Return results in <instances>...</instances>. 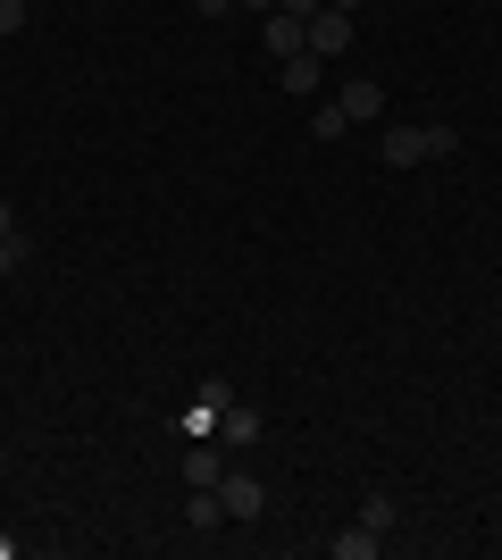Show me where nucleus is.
I'll list each match as a JSON object with an SVG mask.
<instances>
[{
  "label": "nucleus",
  "mask_w": 502,
  "mask_h": 560,
  "mask_svg": "<svg viewBox=\"0 0 502 560\" xmlns=\"http://www.w3.org/2000/svg\"><path fill=\"white\" fill-rule=\"evenodd\" d=\"M226 9H235V0H192V18H226Z\"/></svg>",
  "instance_id": "obj_15"
},
{
  "label": "nucleus",
  "mask_w": 502,
  "mask_h": 560,
  "mask_svg": "<svg viewBox=\"0 0 502 560\" xmlns=\"http://www.w3.org/2000/svg\"><path fill=\"white\" fill-rule=\"evenodd\" d=\"M9 34H25V0H0V43Z\"/></svg>",
  "instance_id": "obj_14"
},
{
  "label": "nucleus",
  "mask_w": 502,
  "mask_h": 560,
  "mask_svg": "<svg viewBox=\"0 0 502 560\" xmlns=\"http://www.w3.org/2000/svg\"><path fill=\"white\" fill-rule=\"evenodd\" d=\"M460 135L453 126H385V167H428V160H453Z\"/></svg>",
  "instance_id": "obj_1"
},
{
  "label": "nucleus",
  "mask_w": 502,
  "mask_h": 560,
  "mask_svg": "<svg viewBox=\"0 0 502 560\" xmlns=\"http://www.w3.org/2000/svg\"><path fill=\"white\" fill-rule=\"evenodd\" d=\"M25 252H34L25 234H0V284H9V277H17V268H25Z\"/></svg>",
  "instance_id": "obj_12"
},
{
  "label": "nucleus",
  "mask_w": 502,
  "mask_h": 560,
  "mask_svg": "<svg viewBox=\"0 0 502 560\" xmlns=\"http://www.w3.org/2000/svg\"><path fill=\"white\" fill-rule=\"evenodd\" d=\"M352 50V9H318L311 18V59H343Z\"/></svg>",
  "instance_id": "obj_4"
},
{
  "label": "nucleus",
  "mask_w": 502,
  "mask_h": 560,
  "mask_svg": "<svg viewBox=\"0 0 502 560\" xmlns=\"http://www.w3.org/2000/svg\"><path fill=\"white\" fill-rule=\"evenodd\" d=\"M260 43H268V59H302V50H311V18L268 9V18H260Z\"/></svg>",
  "instance_id": "obj_2"
},
{
  "label": "nucleus",
  "mask_w": 502,
  "mask_h": 560,
  "mask_svg": "<svg viewBox=\"0 0 502 560\" xmlns=\"http://www.w3.org/2000/svg\"><path fill=\"white\" fill-rule=\"evenodd\" d=\"M218 502H226V518H260L268 511V486L252 477V468H226V477H218Z\"/></svg>",
  "instance_id": "obj_3"
},
{
  "label": "nucleus",
  "mask_w": 502,
  "mask_h": 560,
  "mask_svg": "<svg viewBox=\"0 0 502 560\" xmlns=\"http://www.w3.org/2000/svg\"><path fill=\"white\" fill-rule=\"evenodd\" d=\"M277 84H285L293 101H311L318 93V59H311V50H302V59H277Z\"/></svg>",
  "instance_id": "obj_10"
},
{
  "label": "nucleus",
  "mask_w": 502,
  "mask_h": 560,
  "mask_svg": "<svg viewBox=\"0 0 502 560\" xmlns=\"http://www.w3.org/2000/svg\"><path fill=\"white\" fill-rule=\"evenodd\" d=\"M210 435H218V444H260V435H268V419H260V410H252V401H226Z\"/></svg>",
  "instance_id": "obj_5"
},
{
  "label": "nucleus",
  "mask_w": 502,
  "mask_h": 560,
  "mask_svg": "<svg viewBox=\"0 0 502 560\" xmlns=\"http://www.w3.org/2000/svg\"><path fill=\"white\" fill-rule=\"evenodd\" d=\"M277 9H293V18H318V9H327V0H277Z\"/></svg>",
  "instance_id": "obj_16"
},
{
  "label": "nucleus",
  "mask_w": 502,
  "mask_h": 560,
  "mask_svg": "<svg viewBox=\"0 0 502 560\" xmlns=\"http://www.w3.org/2000/svg\"><path fill=\"white\" fill-rule=\"evenodd\" d=\"M327 9H360V0H327Z\"/></svg>",
  "instance_id": "obj_19"
},
{
  "label": "nucleus",
  "mask_w": 502,
  "mask_h": 560,
  "mask_svg": "<svg viewBox=\"0 0 502 560\" xmlns=\"http://www.w3.org/2000/svg\"><path fill=\"white\" fill-rule=\"evenodd\" d=\"M311 135H318V142H335V135H352V117H343V109H335V101H327V109L311 117Z\"/></svg>",
  "instance_id": "obj_13"
},
{
  "label": "nucleus",
  "mask_w": 502,
  "mask_h": 560,
  "mask_svg": "<svg viewBox=\"0 0 502 560\" xmlns=\"http://www.w3.org/2000/svg\"><path fill=\"white\" fill-rule=\"evenodd\" d=\"M360 518H369L377 536H394V518H402V511H394V493H369V502H360Z\"/></svg>",
  "instance_id": "obj_11"
},
{
  "label": "nucleus",
  "mask_w": 502,
  "mask_h": 560,
  "mask_svg": "<svg viewBox=\"0 0 502 560\" xmlns=\"http://www.w3.org/2000/svg\"><path fill=\"white\" fill-rule=\"evenodd\" d=\"M335 109L352 117V126H369V117H385V84H369V75H352V84L335 93Z\"/></svg>",
  "instance_id": "obj_7"
},
{
  "label": "nucleus",
  "mask_w": 502,
  "mask_h": 560,
  "mask_svg": "<svg viewBox=\"0 0 502 560\" xmlns=\"http://www.w3.org/2000/svg\"><path fill=\"white\" fill-rule=\"evenodd\" d=\"M327 552H335V560H377V552H385V536L369 527V518H352L343 536H327Z\"/></svg>",
  "instance_id": "obj_8"
},
{
  "label": "nucleus",
  "mask_w": 502,
  "mask_h": 560,
  "mask_svg": "<svg viewBox=\"0 0 502 560\" xmlns=\"http://www.w3.org/2000/svg\"><path fill=\"white\" fill-rule=\"evenodd\" d=\"M235 9H260V18H268V9H277V0H235Z\"/></svg>",
  "instance_id": "obj_18"
},
{
  "label": "nucleus",
  "mask_w": 502,
  "mask_h": 560,
  "mask_svg": "<svg viewBox=\"0 0 502 560\" xmlns=\"http://www.w3.org/2000/svg\"><path fill=\"white\" fill-rule=\"evenodd\" d=\"M185 527H192V536H218V527H226V502H218V486H201V493L185 502Z\"/></svg>",
  "instance_id": "obj_9"
},
{
  "label": "nucleus",
  "mask_w": 502,
  "mask_h": 560,
  "mask_svg": "<svg viewBox=\"0 0 502 560\" xmlns=\"http://www.w3.org/2000/svg\"><path fill=\"white\" fill-rule=\"evenodd\" d=\"M0 234H25V226H17V210H9V201H0Z\"/></svg>",
  "instance_id": "obj_17"
},
{
  "label": "nucleus",
  "mask_w": 502,
  "mask_h": 560,
  "mask_svg": "<svg viewBox=\"0 0 502 560\" xmlns=\"http://www.w3.org/2000/svg\"><path fill=\"white\" fill-rule=\"evenodd\" d=\"M218 477H226V452H218L210 435H192V444H185V486L201 493V486H218Z\"/></svg>",
  "instance_id": "obj_6"
}]
</instances>
